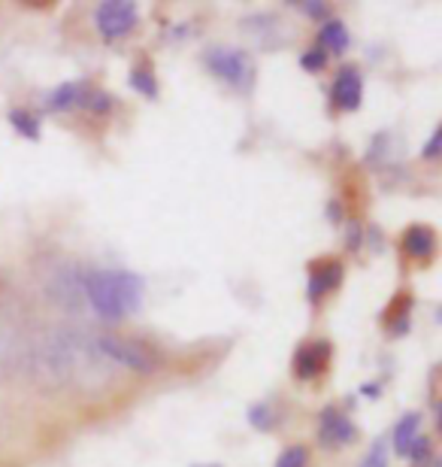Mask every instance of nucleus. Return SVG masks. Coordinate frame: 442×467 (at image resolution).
Here are the masks:
<instances>
[{
    "label": "nucleus",
    "mask_w": 442,
    "mask_h": 467,
    "mask_svg": "<svg viewBox=\"0 0 442 467\" xmlns=\"http://www.w3.org/2000/svg\"><path fill=\"white\" fill-rule=\"evenodd\" d=\"M25 361L34 379L46 389H73L103 382L107 361L100 358L86 331H46L36 343L25 347Z\"/></svg>",
    "instance_id": "f257e3e1"
},
{
    "label": "nucleus",
    "mask_w": 442,
    "mask_h": 467,
    "mask_svg": "<svg viewBox=\"0 0 442 467\" xmlns=\"http://www.w3.org/2000/svg\"><path fill=\"white\" fill-rule=\"evenodd\" d=\"M82 288H86V304L109 322L137 313L143 297V279L125 270H88L82 274Z\"/></svg>",
    "instance_id": "f03ea898"
},
{
    "label": "nucleus",
    "mask_w": 442,
    "mask_h": 467,
    "mask_svg": "<svg viewBox=\"0 0 442 467\" xmlns=\"http://www.w3.org/2000/svg\"><path fill=\"white\" fill-rule=\"evenodd\" d=\"M91 343L100 358L109 364H118V368H128L137 373L158 370V355L139 340H125V337H116V334H94Z\"/></svg>",
    "instance_id": "7ed1b4c3"
},
{
    "label": "nucleus",
    "mask_w": 442,
    "mask_h": 467,
    "mask_svg": "<svg viewBox=\"0 0 442 467\" xmlns=\"http://www.w3.org/2000/svg\"><path fill=\"white\" fill-rule=\"evenodd\" d=\"M206 67H210L215 77L224 79L233 88H249L252 77H255V64H252L249 52L242 49H231V46H215L203 55Z\"/></svg>",
    "instance_id": "20e7f679"
},
{
    "label": "nucleus",
    "mask_w": 442,
    "mask_h": 467,
    "mask_svg": "<svg viewBox=\"0 0 442 467\" xmlns=\"http://www.w3.org/2000/svg\"><path fill=\"white\" fill-rule=\"evenodd\" d=\"M46 295L49 301L64 306L67 313H79L86 306V288H82V274L73 265H55L46 276Z\"/></svg>",
    "instance_id": "39448f33"
},
{
    "label": "nucleus",
    "mask_w": 442,
    "mask_h": 467,
    "mask_svg": "<svg viewBox=\"0 0 442 467\" xmlns=\"http://www.w3.org/2000/svg\"><path fill=\"white\" fill-rule=\"evenodd\" d=\"M94 25L107 40L125 36L137 27V6L128 4V0H103L94 9Z\"/></svg>",
    "instance_id": "423d86ee"
},
{
    "label": "nucleus",
    "mask_w": 442,
    "mask_h": 467,
    "mask_svg": "<svg viewBox=\"0 0 442 467\" xmlns=\"http://www.w3.org/2000/svg\"><path fill=\"white\" fill-rule=\"evenodd\" d=\"M355 441V425L352 419L343 413L340 407H324L318 416V443L324 450H343Z\"/></svg>",
    "instance_id": "0eeeda50"
},
{
    "label": "nucleus",
    "mask_w": 442,
    "mask_h": 467,
    "mask_svg": "<svg viewBox=\"0 0 442 467\" xmlns=\"http://www.w3.org/2000/svg\"><path fill=\"white\" fill-rule=\"evenodd\" d=\"M25 361V343L18 337L15 325L0 316V379L22 368Z\"/></svg>",
    "instance_id": "6e6552de"
},
{
    "label": "nucleus",
    "mask_w": 442,
    "mask_h": 467,
    "mask_svg": "<svg viewBox=\"0 0 442 467\" xmlns=\"http://www.w3.org/2000/svg\"><path fill=\"white\" fill-rule=\"evenodd\" d=\"M364 98V86H361V73L355 67H345L336 73L334 79V104L340 109H357Z\"/></svg>",
    "instance_id": "1a4fd4ad"
},
{
    "label": "nucleus",
    "mask_w": 442,
    "mask_h": 467,
    "mask_svg": "<svg viewBox=\"0 0 442 467\" xmlns=\"http://www.w3.org/2000/svg\"><path fill=\"white\" fill-rule=\"evenodd\" d=\"M324 358H327V343H306L294 355V373L300 379H313L322 373Z\"/></svg>",
    "instance_id": "9d476101"
},
{
    "label": "nucleus",
    "mask_w": 442,
    "mask_h": 467,
    "mask_svg": "<svg viewBox=\"0 0 442 467\" xmlns=\"http://www.w3.org/2000/svg\"><path fill=\"white\" fill-rule=\"evenodd\" d=\"M403 249H406L409 258H430L437 249V234L427 225H412L406 234H403Z\"/></svg>",
    "instance_id": "9b49d317"
},
{
    "label": "nucleus",
    "mask_w": 442,
    "mask_h": 467,
    "mask_svg": "<svg viewBox=\"0 0 442 467\" xmlns=\"http://www.w3.org/2000/svg\"><path fill=\"white\" fill-rule=\"evenodd\" d=\"M86 82H64V86H58L49 95V100H46V107L55 109V113H64V109H73L79 104H86Z\"/></svg>",
    "instance_id": "f8f14e48"
},
{
    "label": "nucleus",
    "mask_w": 442,
    "mask_h": 467,
    "mask_svg": "<svg viewBox=\"0 0 442 467\" xmlns=\"http://www.w3.org/2000/svg\"><path fill=\"white\" fill-rule=\"evenodd\" d=\"M343 279V265H336V261H324L322 267H315L313 279H309V297L318 301L322 295L334 292L336 285H340Z\"/></svg>",
    "instance_id": "ddd939ff"
},
{
    "label": "nucleus",
    "mask_w": 442,
    "mask_h": 467,
    "mask_svg": "<svg viewBox=\"0 0 442 467\" xmlns=\"http://www.w3.org/2000/svg\"><path fill=\"white\" fill-rule=\"evenodd\" d=\"M418 428H421L418 413H406L400 419V425L394 428V450H397V455H406L409 446L418 441Z\"/></svg>",
    "instance_id": "4468645a"
},
{
    "label": "nucleus",
    "mask_w": 442,
    "mask_h": 467,
    "mask_svg": "<svg viewBox=\"0 0 442 467\" xmlns=\"http://www.w3.org/2000/svg\"><path fill=\"white\" fill-rule=\"evenodd\" d=\"M318 46H322V49H331V52H345V46H349V31H345V25L340 18H331V22L322 25V31H318Z\"/></svg>",
    "instance_id": "2eb2a0df"
},
{
    "label": "nucleus",
    "mask_w": 442,
    "mask_h": 467,
    "mask_svg": "<svg viewBox=\"0 0 442 467\" xmlns=\"http://www.w3.org/2000/svg\"><path fill=\"white\" fill-rule=\"evenodd\" d=\"M9 121H13V128L22 137H31V140L40 137V121H36L31 113H25V109H13V113H9Z\"/></svg>",
    "instance_id": "dca6fc26"
},
{
    "label": "nucleus",
    "mask_w": 442,
    "mask_h": 467,
    "mask_svg": "<svg viewBox=\"0 0 442 467\" xmlns=\"http://www.w3.org/2000/svg\"><path fill=\"white\" fill-rule=\"evenodd\" d=\"M130 86H134L139 95L158 98V82H155V77L149 70H134V73H130Z\"/></svg>",
    "instance_id": "f3484780"
},
{
    "label": "nucleus",
    "mask_w": 442,
    "mask_h": 467,
    "mask_svg": "<svg viewBox=\"0 0 442 467\" xmlns=\"http://www.w3.org/2000/svg\"><path fill=\"white\" fill-rule=\"evenodd\" d=\"M276 467H306V450L303 446H291V450L279 455Z\"/></svg>",
    "instance_id": "a211bd4d"
},
{
    "label": "nucleus",
    "mask_w": 442,
    "mask_h": 467,
    "mask_svg": "<svg viewBox=\"0 0 442 467\" xmlns=\"http://www.w3.org/2000/svg\"><path fill=\"white\" fill-rule=\"evenodd\" d=\"M249 419H252V425L261 428V431H267V428H272V422H276L267 404H255V407H252L249 410Z\"/></svg>",
    "instance_id": "6ab92c4d"
},
{
    "label": "nucleus",
    "mask_w": 442,
    "mask_h": 467,
    "mask_svg": "<svg viewBox=\"0 0 442 467\" xmlns=\"http://www.w3.org/2000/svg\"><path fill=\"white\" fill-rule=\"evenodd\" d=\"M361 467H388V452H385V443L379 441L370 450V455H366V459L361 462Z\"/></svg>",
    "instance_id": "aec40b11"
},
{
    "label": "nucleus",
    "mask_w": 442,
    "mask_h": 467,
    "mask_svg": "<svg viewBox=\"0 0 442 467\" xmlns=\"http://www.w3.org/2000/svg\"><path fill=\"white\" fill-rule=\"evenodd\" d=\"M300 64H303L306 70H322L324 64H327V55H324L322 46H318V49H309L303 58H300Z\"/></svg>",
    "instance_id": "412c9836"
},
{
    "label": "nucleus",
    "mask_w": 442,
    "mask_h": 467,
    "mask_svg": "<svg viewBox=\"0 0 442 467\" xmlns=\"http://www.w3.org/2000/svg\"><path fill=\"white\" fill-rule=\"evenodd\" d=\"M291 6H297V9H303L306 16H324V9H327V4H318V0H303V4H291Z\"/></svg>",
    "instance_id": "4be33fe9"
},
{
    "label": "nucleus",
    "mask_w": 442,
    "mask_h": 467,
    "mask_svg": "<svg viewBox=\"0 0 442 467\" xmlns=\"http://www.w3.org/2000/svg\"><path fill=\"white\" fill-rule=\"evenodd\" d=\"M439 143H442V130L437 128L434 137H430L427 146H425V158H430V161H434V158H439Z\"/></svg>",
    "instance_id": "5701e85b"
},
{
    "label": "nucleus",
    "mask_w": 442,
    "mask_h": 467,
    "mask_svg": "<svg viewBox=\"0 0 442 467\" xmlns=\"http://www.w3.org/2000/svg\"><path fill=\"white\" fill-rule=\"evenodd\" d=\"M88 100H91V109H94V113H107L109 104H112L109 95H88Z\"/></svg>",
    "instance_id": "b1692460"
}]
</instances>
